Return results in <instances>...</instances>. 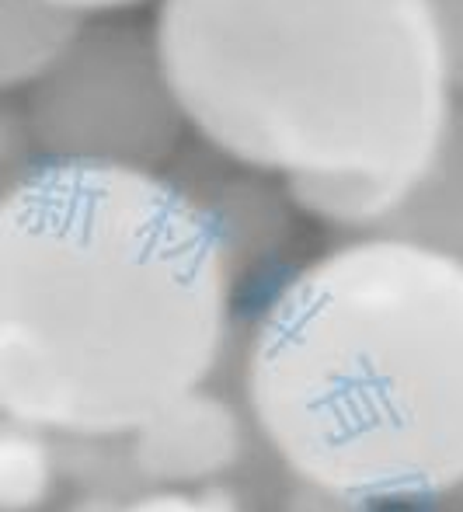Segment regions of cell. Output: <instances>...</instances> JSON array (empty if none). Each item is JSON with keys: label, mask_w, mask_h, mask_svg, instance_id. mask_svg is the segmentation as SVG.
<instances>
[{"label": "cell", "mask_w": 463, "mask_h": 512, "mask_svg": "<svg viewBox=\"0 0 463 512\" xmlns=\"http://www.w3.org/2000/svg\"><path fill=\"white\" fill-rule=\"evenodd\" d=\"M154 39L209 150L356 234L408 203L457 108L429 0H157Z\"/></svg>", "instance_id": "7a4b0ae2"}, {"label": "cell", "mask_w": 463, "mask_h": 512, "mask_svg": "<svg viewBox=\"0 0 463 512\" xmlns=\"http://www.w3.org/2000/svg\"><path fill=\"white\" fill-rule=\"evenodd\" d=\"M453 98H463V0H429Z\"/></svg>", "instance_id": "30bf717a"}, {"label": "cell", "mask_w": 463, "mask_h": 512, "mask_svg": "<svg viewBox=\"0 0 463 512\" xmlns=\"http://www.w3.org/2000/svg\"><path fill=\"white\" fill-rule=\"evenodd\" d=\"M21 108L39 161L157 171L188 129L154 28L119 18L77 21Z\"/></svg>", "instance_id": "277c9868"}, {"label": "cell", "mask_w": 463, "mask_h": 512, "mask_svg": "<svg viewBox=\"0 0 463 512\" xmlns=\"http://www.w3.org/2000/svg\"><path fill=\"white\" fill-rule=\"evenodd\" d=\"M119 502L105 499V495H88V499H77L74 506H67L63 512H115Z\"/></svg>", "instance_id": "7c38bea8"}, {"label": "cell", "mask_w": 463, "mask_h": 512, "mask_svg": "<svg viewBox=\"0 0 463 512\" xmlns=\"http://www.w3.org/2000/svg\"><path fill=\"white\" fill-rule=\"evenodd\" d=\"M60 471L56 436L0 415V512H39L53 499Z\"/></svg>", "instance_id": "ba28073f"}, {"label": "cell", "mask_w": 463, "mask_h": 512, "mask_svg": "<svg viewBox=\"0 0 463 512\" xmlns=\"http://www.w3.org/2000/svg\"><path fill=\"white\" fill-rule=\"evenodd\" d=\"M234 244L182 182L32 161L0 182V415L119 439L216 370Z\"/></svg>", "instance_id": "6da1fadb"}, {"label": "cell", "mask_w": 463, "mask_h": 512, "mask_svg": "<svg viewBox=\"0 0 463 512\" xmlns=\"http://www.w3.org/2000/svg\"><path fill=\"white\" fill-rule=\"evenodd\" d=\"M77 18L46 0H0V95L28 88L74 35Z\"/></svg>", "instance_id": "52a82bcc"}, {"label": "cell", "mask_w": 463, "mask_h": 512, "mask_svg": "<svg viewBox=\"0 0 463 512\" xmlns=\"http://www.w3.org/2000/svg\"><path fill=\"white\" fill-rule=\"evenodd\" d=\"M258 432L338 506H415L463 488V265L363 234L265 297L244 349Z\"/></svg>", "instance_id": "3957f363"}, {"label": "cell", "mask_w": 463, "mask_h": 512, "mask_svg": "<svg viewBox=\"0 0 463 512\" xmlns=\"http://www.w3.org/2000/svg\"><path fill=\"white\" fill-rule=\"evenodd\" d=\"M129 453L136 471L161 488L213 485L244 453L241 411L199 387L129 432Z\"/></svg>", "instance_id": "5b68a950"}, {"label": "cell", "mask_w": 463, "mask_h": 512, "mask_svg": "<svg viewBox=\"0 0 463 512\" xmlns=\"http://www.w3.org/2000/svg\"><path fill=\"white\" fill-rule=\"evenodd\" d=\"M376 234L408 237L463 265V108H453L429 175Z\"/></svg>", "instance_id": "8992f818"}, {"label": "cell", "mask_w": 463, "mask_h": 512, "mask_svg": "<svg viewBox=\"0 0 463 512\" xmlns=\"http://www.w3.org/2000/svg\"><path fill=\"white\" fill-rule=\"evenodd\" d=\"M46 4L60 7L63 14L84 21V18H115V14L129 11V7L147 4V0H46Z\"/></svg>", "instance_id": "8fae6325"}, {"label": "cell", "mask_w": 463, "mask_h": 512, "mask_svg": "<svg viewBox=\"0 0 463 512\" xmlns=\"http://www.w3.org/2000/svg\"><path fill=\"white\" fill-rule=\"evenodd\" d=\"M115 512H244L227 488H157L133 502H122Z\"/></svg>", "instance_id": "9c48e42d"}]
</instances>
